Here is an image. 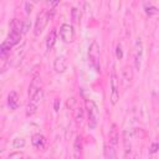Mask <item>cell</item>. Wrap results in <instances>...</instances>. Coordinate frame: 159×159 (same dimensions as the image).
<instances>
[{"mask_svg":"<svg viewBox=\"0 0 159 159\" xmlns=\"http://www.w3.org/2000/svg\"><path fill=\"white\" fill-rule=\"evenodd\" d=\"M50 20V15H48V11H42L37 15L36 17V21H35V29H34V34L36 36H39L46 27L47 22Z\"/></svg>","mask_w":159,"mask_h":159,"instance_id":"5","label":"cell"},{"mask_svg":"<svg viewBox=\"0 0 159 159\" xmlns=\"http://www.w3.org/2000/svg\"><path fill=\"white\" fill-rule=\"evenodd\" d=\"M73 118H75L77 125H80V127L83 125V123H84V109H83V107L81 104H77L75 107V109H73Z\"/></svg>","mask_w":159,"mask_h":159,"instance_id":"12","label":"cell"},{"mask_svg":"<svg viewBox=\"0 0 159 159\" xmlns=\"http://www.w3.org/2000/svg\"><path fill=\"white\" fill-rule=\"evenodd\" d=\"M58 4H60L58 1H55V2H51V1H47V5H48V6H57Z\"/></svg>","mask_w":159,"mask_h":159,"instance_id":"30","label":"cell"},{"mask_svg":"<svg viewBox=\"0 0 159 159\" xmlns=\"http://www.w3.org/2000/svg\"><path fill=\"white\" fill-rule=\"evenodd\" d=\"M31 143H32V145H34L36 149H39V150H43L45 147H46V139H45V137L41 135V134H35V135H32Z\"/></svg>","mask_w":159,"mask_h":159,"instance_id":"15","label":"cell"},{"mask_svg":"<svg viewBox=\"0 0 159 159\" xmlns=\"http://www.w3.org/2000/svg\"><path fill=\"white\" fill-rule=\"evenodd\" d=\"M7 106L10 108V111H16L20 106V102H19V96L15 91H11L7 96Z\"/></svg>","mask_w":159,"mask_h":159,"instance_id":"14","label":"cell"},{"mask_svg":"<svg viewBox=\"0 0 159 159\" xmlns=\"http://www.w3.org/2000/svg\"><path fill=\"white\" fill-rule=\"evenodd\" d=\"M158 149H159V143H153L152 147H150V149H149V152L153 154V153H157Z\"/></svg>","mask_w":159,"mask_h":159,"instance_id":"28","label":"cell"},{"mask_svg":"<svg viewBox=\"0 0 159 159\" xmlns=\"http://www.w3.org/2000/svg\"><path fill=\"white\" fill-rule=\"evenodd\" d=\"M144 11H145V14L148 16H154V15H157L159 12V9L157 6H154V5H152V4H149V5L147 4L144 6Z\"/></svg>","mask_w":159,"mask_h":159,"instance_id":"20","label":"cell"},{"mask_svg":"<svg viewBox=\"0 0 159 159\" xmlns=\"http://www.w3.org/2000/svg\"><path fill=\"white\" fill-rule=\"evenodd\" d=\"M11 48H12V46H11L10 43H7L6 41H4V42L1 43V47H0V56H1L2 60H6V58H7V56L10 55Z\"/></svg>","mask_w":159,"mask_h":159,"instance_id":"18","label":"cell"},{"mask_svg":"<svg viewBox=\"0 0 159 159\" xmlns=\"http://www.w3.org/2000/svg\"><path fill=\"white\" fill-rule=\"evenodd\" d=\"M9 159H24V154L21 152H15L9 155Z\"/></svg>","mask_w":159,"mask_h":159,"instance_id":"25","label":"cell"},{"mask_svg":"<svg viewBox=\"0 0 159 159\" xmlns=\"http://www.w3.org/2000/svg\"><path fill=\"white\" fill-rule=\"evenodd\" d=\"M32 6H34V4L32 2H25V10H26V14L29 15V14H31V11H32Z\"/></svg>","mask_w":159,"mask_h":159,"instance_id":"27","label":"cell"},{"mask_svg":"<svg viewBox=\"0 0 159 159\" xmlns=\"http://www.w3.org/2000/svg\"><path fill=\"white\" fill-rule=\"evenodd\" d=\"M133 70L129 65L124 66L123 70H122V84H123V88H128L130 84H132V81H133Z\"/></svg>","mask_w":159,"mask_h":159,"instance_id":"9","label":"cell"},{"mask_svg":"<svg viewBox=\"0 0 159 159\" xmlns=\"http://www.w3.org/2000/svg\"><path fill=\"white\" fill-rule=\"evenodd\" d=\"M25 139L24 138H21V137H16L14 140H12V147L15 148V149H21V148H24L25 147Z\"/></svg>","mask_w":159,"mask_h":159,"instance_id":"21","label":"cell"},{"mask_svg":"<svg viewBox=\"0 0 159 159\" xmlns=\"http://www.w3.org/2000/svg\"><path fill=\"white\" fill-rule=\"evenodd\" d=\"M116 56H117V58H118V60H120V58L123 57V50H122L120 43H118V45H117V47H116Z\"/></svg>","mask_w":159,"mask_h":159,"instance_id":"26","label":"cell"},{"mask_svg":"<svg viewBox=\"0 0 159 159\" xmlns=\"http://www.w3.org/2000/svg\"><path fill=\"white\" fill-rule=\"evenodd\" d=\"M30 26H31V22H30V20H29V19H25V20L22 21V26H21V31H22V35L27 34V31L30 30Z\"/></svg>","mask_w":159,"mask_h":159,"instance_id":"23","label":"cell"},{"mask_svg":"<svg viewBox=\"0 0 159 159\" xmlns=\"http://www.w3.org/2000/svg\"><path fill=\"white\" fill-rule=\"evenodd\" d=\"M111 103L113 106H116L118 103L119 99V82H118V77L116 75V72H112L111 75Z\"/></svg>","mask_w":159,"mask_h":159,"instance_id":"8","label":"cell"},{"mask_svg":"<svg viewBox=\"0 0 159 159\" xmlns=\"http://www.w3.org/2000/svg\"><path fill=\"white\" fill-rule=\"evenodd\" d=\"M104 159H117V147L107 144L104 147Z\"/></svg>","mask_w":159,"mask_h":159,"instance_id":"17","label":"cell"},{"mask_svg":"<svg viewBox=\"0 0 159 159\" xmlns=\"http://www.w3.org/2000/svg\"><path fill=\"white\" fill-rule=\"evenodd\" d=\"M142 60H143V42L138 37L134 42V52H133L134 67H135L137 71H139L140 67H142Z\"/></svg>","mask_w":159,"mask_h":159,"instance_id":"6","label":"cell"},{"mask_svg":"<svg viewBox=\"0 0 159 159\" xmlns=\"http://www.w3.org/2000/svg\"><path fill=\"white\" fill-rule=\"evenodd\" d=\"M26 52H27V42H22V43L14 51V53H12L10 61H9V65H10L11 67H17V66H20V63L22 62V60H24Z\"/></svg>","mask_w":159,"mask_h":159,"instance_id":"3","label":"cell"},{"mask_svg":"<svg viewBox=\"0 0 159 159\" xmlns=\"http://www.w3.org/2000/svg\"><path fill=\"white\" fill-rule=\"evenodd\" d=\"M84 104H86V111H87V117H88V128L94 129L97 127V123L99 119L98 107L92 99H86Z\"/></svg>","mask_w":159,"mask_h":159,"instance_id":"1","label":"cell"},{"mask_svg":"<svg viewBox=\"0 0 159 159\" xmlns=\"http://www.w3.org/2000/svg\"><path fill=\"white\" fill-rule=\"evenodd\" d=\"M71 16H72V22L77 24L81 19V10H78L77 7H73L72 11H71Z\"/></svg>","mask_w":159,"mask_h":159,"instance_id":"22","label":"cell"},{"mask_svg":"<svg viewBox=\"0 0 159 159\" xmlns=\"http://www.w3.org/2000/svg\"><path fill=\"white\" fill-rule=\"evenodd\" d=\"M56 39H57V36H56V30H52V31L48 34L47 40H46V47H47L48 51L55 46V43H56Z\"/></svg>","mask_w":159,"mask_h":159,"instance_id":"19","label":"cell"},{"mask_svg":"<svg viewBox=\"0 0 159 159\" xmlns=\"http://www.w3.org/2000/svg\"><path fill=\"white\" fill-rule=\"evenodd\" d=\"M60 104H61L60 98L55 99V102H53V109H55V112H58V111H60Z\"/></svg>","mask_w":159,"mask_h":159,"instance_id":"29","label":"cell"},{"mask_svg":"<svg viewBox=\"0 0 159 159\" xmlns=\"http://www.w3.org/2000/svg\"><path fill=\"white\" fill-rule=\"evenodd\" d=\"M73 158L75 159L82 158V142H81L80 137H77L75 139V143H73Z\"/></svg>","mask_w":159,"mask_h":159,"instance_id":"16","label":"cell"},{"mask_svg":"<svg viewBox=\"0 0 159 159\" xmlns=\"http://www.w3.org/2000/svg\"><path fill=\"white\" fill-rule=\"evenodd\" d=\"M42 98H43V91L42 89H40L37 93H35L32 97L29 98V103H27V107H26V116L27 117L36 113L37 107H39L40 102L42 101Z\"/></svg>","mask_w":159,"mask_h":159,"instance_id":"4","label":"cell"},{"mask_svg":"<svg viewBox=\"0 0 159 159\" xmlns=\"http://www.w3.org/2000/svg\"><path fill=\"white\" fill-rule=\"evenodd\" d=\"M118 143H119V133H118L117 125L112 124L111 129H109V133H108V144H112V145L117 147Z\"/></svg>","mask_w":159,"mask_h":159,"instance_id":"13","label":"cell"},{"mask_svg":"<svg viewBox=\"0 0 159 159\" xmlns=\"http://www.w3.org/2000/svg\"><path fill=\"white\" fill-rule=\"evenodd\" d=\"M88 61H89V66L96 72H101V53H99V46L96 41H93L88 47Z\"/></svg>","mask_w":159,"mask_h":159,"instance_id":"2","label":"cell"},{"mask_svg":"<svg viewBox=\"0 0 159 159\" xmlns=\"http://www.w3.org/2000/svg\"><path fill=\"white\" fill-rule=\"evenodd\" d=\"M53 70L57 73H63L67 70V61L63 56L56 57V60L53 61Z\"/></svg>","mask_w":159,"mask_h":159,"instance_id":"11","label":"cell"},{"mask_svg":"<svg viewBox=\"0 0 159 159\" xmlns=\"http://www.w3.org/2000/svg\"><path fill=\"white\" fill-rule=\"evenodd\" d=\"M60 36L63 42L71 43L75 40V29L70 24H62L60 27Z\"/></svg>","mask_w":159,"mask_h":159,"instance_id":"7","label":"cell"},{"mask_svg":"<svg viewBox=\"0 0 159 159\" xmlns=\"http://www.w3.org/2000/svg\"><path fill=\"white\" fill-rule=\"evenodd\" d=\"M135 158V155H134V152H133V149L129 147H127L125 148V152H124V157H123V159H134Z\"/></svg>","mask_w":159,"mask_h":159,"instance_id":"24","label":"cell"},{"mask_svg":"<svg viewBox=\"0 0 159 159\" xmlns=\"http://www.w3.org/2000/svg\"><path fill=\"white\" fill-rule=\"evenodd\" d=\"M40 89H42V80L40 76H35L29 86V98L32 97L35 93H37Z\"/></svg>","mask_w":159,"mask_h":159,"instance_id":"10","label":"cell"}]
</instances>
